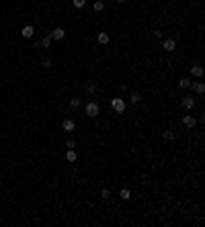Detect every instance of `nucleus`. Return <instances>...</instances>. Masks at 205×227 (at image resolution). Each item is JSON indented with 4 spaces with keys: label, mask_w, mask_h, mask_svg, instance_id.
<instances>
[{
    "label": "nucleus",
    "mask_w": 205,
    "mask_h": 227,
    "mask_svg": "<svg viewBox=\"0 0 205 227\" xmlns=\"http://www.w3.org/2000/svg\"><path fill=\"white\" fill-rule=\"evenodd\" d=\"M98 113H101V107H98L97 102H93V100H90V102L86 104V115H88V117H97Z\"/></svg>",
    "instance_id": "1"
},
{
    "label": "nucleus",
    "mask_w": 205,
    "mask_h": 227,
    "mask_svg": "<svg viewBox=\"0 0 205 227\" xmlns=\"http://www.w3.org/2000/svg\"><path fill=\"white\" fill-rule=\"evenodd\" d=\"M111 107H113L115 113H123V111H125V100H123V98H113L111 100Z\"/></svg>",
    "instance_id": "2"
},
{
    "label": "nucleus",
    "mask_w": 205,
    "mask_h": 227,
    "mask_svg": "<svg viewBox=\"0 0 205 227\" xmlns=\"http://www.w3.org/2000/svg\"><path fill=\"white\" fill-rule=\"evenodd\" d=\"M49 37H51V39H55V41H62L64 37H66V31H64L62 27H58V29H54L51 33H49Z\"/></svg>",
    "instance_id": "3"
},
{
    "label": "nucleus",
    "mask_w": 205,
    "mask_h": 227,
    "mask_svg": "<svg viewBox=\"0 0 205 227\" xmlns=\"http://www.w3.org/2000/svg\"><path fill=\"white\" fill-rule=\"evenodd\" d=\"M33 33H35L33 25H25V27H23V31H21V35H23L25 39H31V37H33Z\"/></svg>",
    "instance_id": "4"
},
{
    "label": "nucleus",
    "mask_w": 205,
    "mask_h": 227,
    "mask_svg": "<svg viewBox=\"0 0 205 227\" xmlns=\"http://www.w3.org/2000/svg\"><path fill=\"white\" fill-rule=\"evenodd\" d=\"M162 49L164 51H174L176 49V41L174 39H166L164 43H162Z\"/></svg>",
    "instance_id": "5"
},
{
    "label": "nucleus",
    "mask_w": 205,
    "mask_h": 227,
    "mask_svg": "<svg viewBox=\"0 0 205 227\" xmlns=\"http://www.w3.org/2000/svg\"><path fill=\"white\" fill-rule=\"evenodd\" d=\"M183 123H185L189 129H193V127H195V123H197V121H195V117H193V115H185V117H183Z\"/></svg>",
    "instance_id": "6"
},
{
    "label": "nucleus",
    "mask_w": 205,
    "mask_h": 227,
    "mask_svg": "<svg viewBox=\"0 0 205 227\" xmlns=\"http://www.w3.org/2000/svg\"><path fill=\"white\" fill-rule=\"evenodd\" d=\"M183 107H185L187 111H191L195 107V98H193V96H185V98H183Z\"/></svg>",
    "instance_id": "7"
},
{
    "label": "nucleus",
    "mask_w": 205,
    "mask_h": 227,
    "mask_svg": "<svg viewBox=\"0 0 205 227\" xmlns=\"http://www.w3.org/2000/svg\"><path fill=\"white\" fill-rule=\"evenodd\" d=\"M74 127H76V125H74L72 119H66V121H62V129H64V131H74Z\"/></svg>",
    "instance_id": "8"
},
{
    "label": "nucleus",
    "mask_w": 205,
    "mask_h": 227,
    "mask_svg": "<svg viewBox=\"0 0 205 227\" xmlns=\"http://www.w3.org/2000/svg\"><path fill=\"white\" fill-rule=\"evenodd\" d=\"M191 86H193V90H195L197 94H203L205 92V84H203V82H191Z\"/></svg>",
    "instance_id": "9"
},
{
    "label": "nucleus",
    "mask_w": 205,
    "mask_h": 227,
    "mask_svg": "<svg viewBox=\"0 0 205 227\" xmlns=\"http://www.w3.org/2000/svg\"><path fill=\"white\" fill-rule=\"evenodd\" d=\"M66 160H68V162H76V160H78V153H76V149H68V153H66Z\"/></svg>",
    "instance_id": "10"
},
{
    "label": "nucleus",
    "mask_w": 205,
    "mask_h": 227,
    "mask_svg": "<svg viewBox=\"0 0 205 227\" xmlns=\"http://www.w3.org/2000/svg\"><path fill=\"white\" fill-rule=\"evenodd\" d=\"M191 74L195 76V78H201V76H203V68H201V66H193V68H191Z\"/></svg>",
    "instance_id": "11"
},
{
    "label": "nucleus",
    "mask_w": 205,
    "mask_h": 227,
    "mask_svg": "<svg viewBox=\"0 0 205 227\" xmlns=\"http://www.w3.org/2000/svg\"><path fill=\"white\" fill-rule=\"evenodd\" d=\"M97 39H98V43H101V45H107L109 41H111V37H109L107 33H98V37H97Z\"/></svg>",
    "instance_id": "12"
},
{
    "label": "nucleus",
    "mask_w": 205,
    "mask_h": 227,
    "mask_svg": "<svg viewBox=\"0 0 205 227\" xmlns=\"http://www.w3.org/2000/svg\"><path fill=\"white\" fill-rule=\"evenodd\" d=\"M179 86H181V88H191V80L189 78H181L179 80Z\"/></svg>",
    "instance_id": "13"
},
{
    "label": "nucleus",
    "mask_w": 205,
    "mask_h": 227,
    "mask_svg": "<svg viewBox=\"0 0 205 227\" xmlns=\"http://www.w3.org/2000/svg\"><path fill=\"white\" fill-rule=\"evenodd\" d=\"M162 137H164V139H166V141H172V139H174V133H172L170 129H166L164 133H162Z\"/></svg>",
    "instance_id": "14"
},
{
    "label": "nucleus",
    "mask_w": 205,
    "mask_h": 227,
    "mask_svg": "<svg viewBox=\"0 0 205 227\" xmlns=\"http://www.w3.org/2000/svg\"><path fill=\"white\" fill-rule=\"evenodd\" d=\"M51 41H54V39H51V37H49V35H45V37H43V39H41V45H43V47H45V49H47V47H49V45H51Z\"/></svg>",
    "instance_id": "15"
},
{
    "label": "nucleus",
    "mask_w": 205,
    "mask_h": 227,
    "mask_svg": "<svg viewBox=\"0 0 205 227\" xmlns=\"http://www.w3.org/2000/svg\"><path fill=\"white\" fill-rule=\"evenodd\" d=\"M140 100H142V96H140V94H136V92H133L131 96H129V102H131V104H137Z\"/></svg>",
    "instance_id": "16"
},
{
    "label": "nucleus",
    "mask_w": 205,
    "mask_h": 227,
    "mask_svg": "<svg viewBox=\"0 0 205 227\" xmlns=\"http://www.w3.org/2000/svg\"><path fill=\"white\" fill-rule=\"evenodd\" d=\"M102 8H105L102 0H94V10H97V12H102Z\"/></svg>",
    "instance_id": "17"
},
{
    "label": "nucleus",
    "mask_w": 205,
    "mask_h": 227,
    "mask_svg": "<svg viewBox=\"0 0 205 227\" xmlns=\"http://www.w3.org/2000/svg\"><path fill=\"white\" fill-rule=\"evenodd\" d=\"M86 92L88 94H94V92H97V82H90V84L86 86Z\"/></svg>",
    "instance_id": "18"
},
{
    "label": "nucleus",
    "mask_w": 205,
    "mask_h": 227,
    "mask_svg": "<svg viewBox=\"0 0 205 227\" xmlns=\"http://www.w3.org/2000/svg\"><path fill=\"white\" fill-rule=\"evenodd\" d=\"M66 148L68 149H76V139H68V141H66Z\"/></svg>",
    "instance_id": "19"
},
{
    "label": "nucleus",
    "mask_w": 205,
    "mask_h": 227,
    "mask_svg": "<svg viewBox=\"0 0 205 227\" xmlns=\"http://www.w3.org/2000/svg\"><path fill=\"white\" fill-rule=\"evenodd\" d=\"M119 194H121V198H125V201H127L129 197H131V193H129L127 188H121V193H119Z\"/></svg>",
    "instance_id": "20"
},
{
    "label": "nucleus",
    "mask_w": 205,
    "mask_h": 227,
    "mask_svg": "<svg viewBox=\"0 0 205 227\" xmlns=\"http://www.w3.org/2000/svg\"><path fill=\"white\" fill-rule=\"evenodd\" d=\"M72 4L76 6V8H82V6L86 4V0H72Z\"/></svg>",
    "instance_id": "21"
},
{
    "label": "nucleus",
    "mask_w": 205,
    "mask_h": 227,
    "mask_svg": "<svg viewBox=\"0 0 205 227\" xmlns=\"http://www.w3.org/2000/svg\"><path fill=\"white\" fill-rule=\"evenodd\" d=\"M70 107H72V109H78L80 107V98H72L70 100Z\"/></svg>",
    "instance_id": "22"
},
{
    "label": "nucleus",
    "mask_w": 205,
    "mask_h": 227,
    "mask_svg": "<svg viewBox=\"0 0 205 227\" xmlns=\"http://www.w3.org/2000/svg\"><path fill=\"white\" fill-rule=\"evenodd\" d=\"M109 197H111L109 188H102V190H101V198H109Z\"/></svg>",
    "instance_id": "23"
},
{
    "label": "nucleus",
    "mask_w": 205,
    "mask_h": 227,
    "mask_svg": "<svg viewBox=\"0 0 205 227\" xmlns=\"http://www.w3.org/2000/svg\"><path fill=\"white\" fill-rule=\"evenodd\" d=\"M43 66H45V70H47V68H51V59H43Z\"/></svg>",
    "instance_id": "24"
},
{
    "label": "nucleus",
    "mask_w": 205,
    "mask_h": 227,
    "mask_svg": "<svg viewBox=\"0 0 205 227\" xmlns=\"http://www.w3.org/2000/svg\"><path fill=\"white\" fill-rule=\"evenodd\" d=\"M117 2H125V0H117Z\"/></svg>",
    "instance_id": "25"
}]
</instances>
